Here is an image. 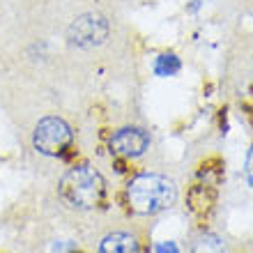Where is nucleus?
<instances>
[{
  "label": "nucleus",
  "instance_id": "9",
  "mask_svg": "<svg viewBox=\"0 0 253 253\" xmlns=\"http://www.w3.org/2000/svg\"><path fill=\"white\" fill-rule=\"evenodd\" d=\"M180 69V60L175 58V55H161L159 62H157V72L161 74V76H170V74H175Z\"/></svg>",
  "mask_w": 253,
  "mask_h": 253
},
{
  "label": "nucleus",
  "instance_id": "10",
  "mask_svg": "<svg viewBox=\"0 0 253 253\" xmlns=\"http://www.w3.org/2000/svg\"><path fill=\"white\" fill-rule=\"evenodd\" d=\"M152 253H177V247L173 242H159V244H154Z\"/></svg>",
  "mask_w": 253,
  "mask_h": 253
},
{
  "label": "nucleus",
  "instance_id": "1",
  "mask_svg": "<svg viewBox=\"0 0 253 253\" xmlns=\"http://www.w3.org/2000/svg\"><path fill=\"white\" fill-rule=\"evenodd\" d=\"M126 200L133 212L138 214H157L173 207L177 200V187L173 180L164 175L145 173L129 182L126 187Z\"/></svg>",
  "mask_w": 253,
  "mask_h": 253
},
{
  "label": "nucleus",
  "instance_id": "3",
  "mask_svg": "<svg viewBox=\"0 0 253 253\" xmlns=\"http://www.w3.org/2000/svg\"><path fill=\"white\" fill-rule=\"evenodd\" d=\"M33 145L37 152L46 157H58L72 145V129L62 118H55V115L42 118L35 126Z\"/></svg>",
  "mask_w": 253,
  "mask_h": 253
},
{
  "label": "nucleus",
  "instance_id": "8",
  "mask_svg": "<svg viewBox=\"0 0 253 253\" xmlns=\"http://www.w3.org/2000/svg\"><path fill=\"white\" fill-rule=\"evenodd\" d=\"M191 253H226L223 251V242L216 235H200L198 240L193 242Z\"/></svg>",
  "mask_w": 253,
  "mask_h": 253
},
{
  "label": "nucleus",
  "instance_id": "6",
  "mask_svg": "<svg viewBox=\"0 0 253 253\" xmlns=\"http://www.w3.org/2000/svg\"><path fill=\"white\" fill-rule=\"evenodd\" d=\"M187 205L193 214H207L216 205V189L212 184H193L187 193Z\"/></svg>",
  "mask_w": 253,
  "mask_h": 253
},
{
  "label": "nucleus",
  "instance_id": "4",
  "mask_svg": "<svg viewBox=\"0 0 253 253\" xmlns=\"http://www.w3.org/2000/svg\"><path fill=\"white\" fill-rule=\"evenodd\" d=\"M108 37V23L99 14H81L67 28V40L79 48H94Z\"/></svg>",
  "mask_w": 253,
  "mask_h": 253
},
{
  "label": "nucleus",
  "instance_id": "2",
  "mask_svg": "<svg viewBox=\"0 0 253 253\" xmlns=\"http://www.w3.org/2000/svg\"><path fill=\"white\" fill-rule=\"evenodd\" d=\"M106 182L92 166H76L60 180V198L74 210H92L104 200Z\"/></svg>",
  "mask_w": 253,
  "mask_h": 253
},
{
  "label": "nucleus",
  "instance_id": "5",
  "mask_svg": "<svg viewBox=\"0 0 253 253\" xmlns=\"http://www.w3.org/2000/svg\"><path fill=\"white\" fill-rule=\"evenodd\" d=\"M150 147V136L147 131L138 129V126H125V129H118L111 138V150L120 157H140Z\"/></svg>",
  "mask_w": 253,
  "mask_h": 253
},
{
  "label": "nucleus",
  "instance_id": "11",
  "mask_svg": "<svg viewBox=\"0 0 253 253\" xmlns=\"http://www.w3.org/2000/svg\"><path fill=\"white\" fill-rule=\"evenodd\" d=\"M247 180H249V184L253 187V145H251V150H249V154H247Z\"/></svg>",
  "mask_w": 253,
  "mask_h": 253
},
{
  "label": "nucleus",
  "instance_id": "7",
  "mask_svg": "<svg viewBox=\"0 0 253 253\" xmlns=\"http://www.w3.org/2000/svg\"><path fill=\"white\" fill-rule=\"evenodd\" d=\"M99 253H140V244L129 233H111L101 240Z\"/></svg>",
  "mask_w": 253,
  "mask_h": 253
}]
</instances>
